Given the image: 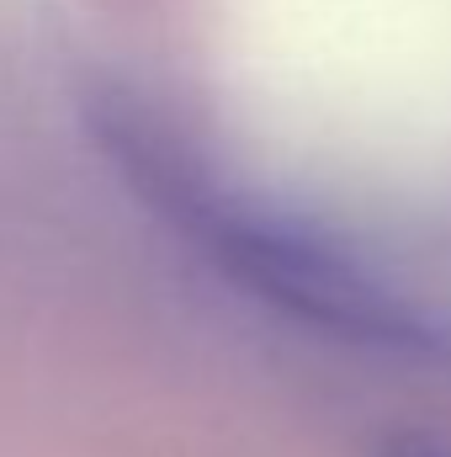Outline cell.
<instances>
[{
  "instance_id": "obj_1",
  "label": "cell",
  "mask_w": 451,
  "mask_h": 457,
  "mask_svg": "<svg viewBox=\"0 0 451 457\" xmlns=\"http://www.w3.org/2000/svg\"><path fill=\"white\" fill-rule=\"evenodd\" d=\"M96 133L127 187L250 298L335 341L409 361H451V336L436 330L409 298L382 287L324 234L228 181L186 133H176L144 102L107 96L96 107Z\"/></svg>"
},
{
  "instance_id": "obj_2",
  "label": "cell",
  "mask_w": 451,
  "mask_h": 457,
  "mask_svg": "<svg viewBox=\"0 0 451 457\" xmlns=\"http://www.w3.org/2000/svg\"><path fill=\"white\" fill-rule=\"evenodd\" d=\"M377 457H451V447L436 436H393V442H382Z\"/></svg>"
}]
</instances>
